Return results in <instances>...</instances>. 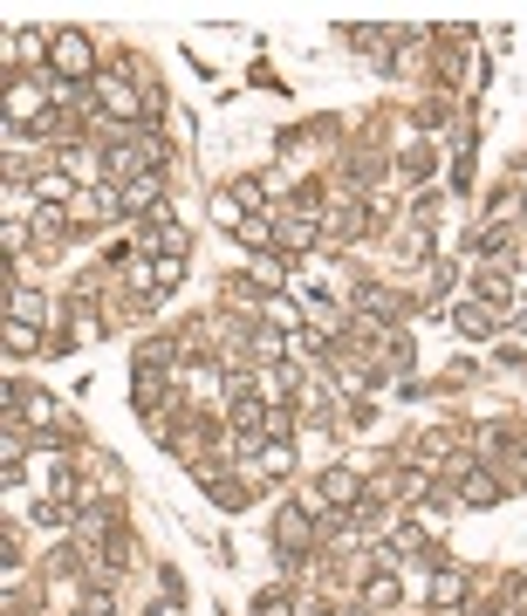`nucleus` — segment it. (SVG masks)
Instances as JSON below:
<instances>
[{"mask_svg":"<svg viewBox=\"0 0 527 616\" xmlns=\"http://www.w3.org/2000/svg\"><path fill=\"white\" fill-rule=\"evenodd\" d=\"M89 103H97V117L103 123H138L144 117V97H138V62L123 55V62H110V69L89 82Z\"/></svg>","mask_w":527,"mask_h":616,"instance_id":"nucleus-1","label":"nucleus"},{"mask_svg":"<svg viewBox=\"0 0 527 616\" xmlns=\"http://www.w3.org/2000/svg\"><path fill=\"white\" fill-rule=\"evenodd\" d=\"M316 535H322V514L316 507H282V514H274V554H282L288 575L316 562Z\"/></svg>","mask_w":527,"mask_h":616,"instance_id":"nucleus-2","label":"nucleus"},{"mask_svg":"<svg viewBox=\"0 0 527 616\" xmlns=\"http://www.w3.org/2000/svg\"><path fill=\"white\" fill-rule=\"evenodd\" d=\"M48 76H62V82H97L103 69H97V48H89L83 35H76V28H62V35H55V55H48Z\"/></svg>","mask_w":527,"mask_h":616,"instance_id":"nucleus-3","label":"nucleus"},{"mask_svg":"<svg viewBox=\"0 0 527 616\" xmlns=\"http://www.w3.org/2000/svg\"><path fill=\"white\" fill-rule=\"evenodd\" d=\"M274 246H282L288 261H308L322 246V220H301L295 206H282V212H274Z\"/></svg>","mask_w":527,"mask_h":616,"instance_id":"nucleus-4","label":"nucleus"},{"mask_svg":"<svg viewBox=\"0 0 527 616\" xmlns=\"http://www.w3.org/2000/svg\"><path fill=\"white\" fill-rule=\"evenodd\" d=\"M69 220H76V227H103V220H131V212H123L117 185H83V193L69 199Z\"/></svg>","mask_w":527,"mask_h":616,"instance_id":"nucleus-5","label":"nucleus"},{"mask_svg":"<svg viewBox=\"0 0 527 616\" xmlns=\"http://www.w3.org/2000/svg\"><path fill=\"white\" fill-rule=\"evenodd\" d=\"M501 486H507V480L493 473L486 459H473L466 473H452V501H459V507H501Z\"/></svg>","mask_w":527,"mask_h":616,"instance_id":"nucleus-6","label":"nucleus"},{"mask_svg":"<svg viewBox=\"0 0 527 616\" xmlns=\"http://www.w3.org/2000/svg\"><path fill=\"white\" fill-rule=\"evenodd\" d=\"M356 240H370V206L363 199L329 206L322 212V246H356Z\"/></svg>","mask_w":527,"mask_h":616,"instance_id":"nucleus-7","label":"nucleus"},{"mask_svg":"<svg viewBox=\"0 0 527 616\" xmlns=\"http://www.w3.org/2000/svg\"><path fill=\"white\" fill-rule=\"evenodd\" d=\"M316 493H322V507H343V514H356V501L370 493V480H363V473H350V466H322Z\"/></svg>","mask_w":527,"mask_h":616,"instance_id":"nucleus-8","label":"nucleus"},{"mask_svg":"<svg viewBox=\"0 0 527 616\" xmlns=\"http://www.w3.org/2000/svg\"><path fill=\"white\" fill-rule=\"evenodd\" d=\"M466 590H473L466 569L446 562V569H431V590H425V596H431V609H466Z\"/></svg>","mask_w":527,"mask_h":616,"instance_id":"nucleus-9","label":"nucleus"},{"mask_svg":"<svg viewBox=\"0 0 527 616\" xmlns=\"http://www.w3.org/2000/svg\"><path fill=\"white\" fill-rule=\"evenodd\" d=\"M473 301H480V308H493V316H507V322H514V288H507V274H501V267H486L480 282H473Z\"/></svg>","mask_w":527,"mask_h":616,"instance_id":"nucleus-10","label":"nucleus"},{"mask_svg":"<svg viewBox=\"0 0 527 616\" xmlns=\"http://www.w3.org/2000/svg\"><path fill=\"white\" fill-rule=\"evenodd\" d=\"M185 282V254H151L144 261V288L151 295H165V288H178Z\"/></svg>","mask_w":527,"mask_h":616,"instance_id":"nucleus-11","label":"nucleus"},{"mask_svg":"<svg viewBox=\"0 0 527 616\" xmlns=\"http://www.w3.org/2000/svg\"><path fill=\"white\" fill-rule=\"evenodd\" d=\"M8 322H35V329H42V322H48V301H42L35 288L14 282V288H8Z\"/></svg>","mask_w":527,"mask_h":616,"instance_id":"nucleus-12","label":"nucleus"},{"mask_svg":"<svg viewBox=\"0 0 527 616\" xmlns=\"http://www.w3.org/2000/svg\"><path fill=\"white\" fill-rule=\"evenodd\" d=\"M391 246H397V261H405V267H431V227H405Z\"/></svg>","mask_w":527,"mask_h":616,"instance_id":"nucleus-13","label":"nucleus"},{"mask_svg":"<svg viewBox=\"0 0 527 616\" xmlns=\"http://www.w3.org/2000/svg\"><path fill=\"white\" fill-rule=\"evenodd\" d=\"M397 575H405V569H384V562H377V575L363 582V609H391V603H397Z\"/></svg>","mask_w":527,"mask_h":616,"instance_id":"nucleus-14","label":"nucleus"},{"mask_svg":"<svg viewBox=\"0 0 527 616\" xmlns=\"http://www.w3.org/2000/svg\"><path fill=\"white\" fill-rule=\"evenodd\" d=\"M452 329H459V336H493V308H480V301H452Z\"/></svg>","mask_w":527,"mask_h":616,"instance_id":"nucleus-15","label":"nucleus"},{"mask_svg":"<svg viewBox=\"0 0 527 616\" xmlns=\"http://www.w3.org/2000/svg\"><path fill=\"white\" fill-rule=\"evenodd\" d=\"M329 397H336L329 377H308V384H301V418H316V425H322V418H329Z\"/></svg>","mask_w":527,"mask_h":616,"instance_id":"nucleus-16","label":"nucleus"},{"mask_svg":"<svg viewBox=\"0 0 527 616\" xmlns=\"http://www.w3.org/2000/svg\"><path fill=\"white\" fill-rule=\"evenodd\" d=\"M35 350H48L42 329L35 322H8V356H35Z\"/></svg>","mask_w":527,"mask_h":616,"instance_id":"nucleus-17","label":"nucleus"},{"mask_svg":"<svg viewBox=\"0 0 527 616\" xmlns=\"http://www.w3.org/2000/svg\"><path fill=\"white\" fill-rule=\"evenodd\" d=\"M254 616H301V603H295L288 590H267V596L254 603Z\"/></svg>","mask_w":527,"mask_h":616,"instance_id":"nucleus-18","label":"nucleus"},{"mask_svg":"<svg viewBox=\"0 0 527 616\" xmlns=\"http://www.w3.org/2000/svg\"><path fill=\"white\" fill-rule=\"evenodd\" d=\"M83 616H117V596H110V590H89V596H83Z\"/></svg>","mask_w":527,"mask_h":616,"instance_id":"nucleus-19","label":"nucleus"},{"mask_svg":"<svg viewBox=\"0 0 527 616\" xmlns=\"http://www.w3.org/2000/svg\"><path fill=\"white\" fill-rule=\"evenodd\" d=\"M144 616H185V609H178V596H165V603H151Z\"/></svg>","mask_w":527,"mask_h":616,"instance_id":"nucleus-20","label":"nucleus"},{"mask_svg":"<svg viewBox=\"0 0 527 616\" xmlns=\"http://www.w3.org/2000/svg\"><path fill=\"white\" fill-rule=\"evenodd\" d=\"M507 603H514V609H520V616H527V575H520V582H514V596H507Z\"/></svg>","mask_w":527,"mask_h":616,"instance_id":"nucleus-21","label":"nucleus"},{"mask_svg":"<svg viewBox=\"0 0 527 616\" xmlns=\"http://www.w3.org/2000/svg\"><path fill=\"white\" fill-rule=\"evenodd\" d=\"M514 336H527V308H514Z\"/></svg>","mask_w":527,"mask_h":616,"instance_id":"nucleus-22","label":"nucleus"}]
</instances>
